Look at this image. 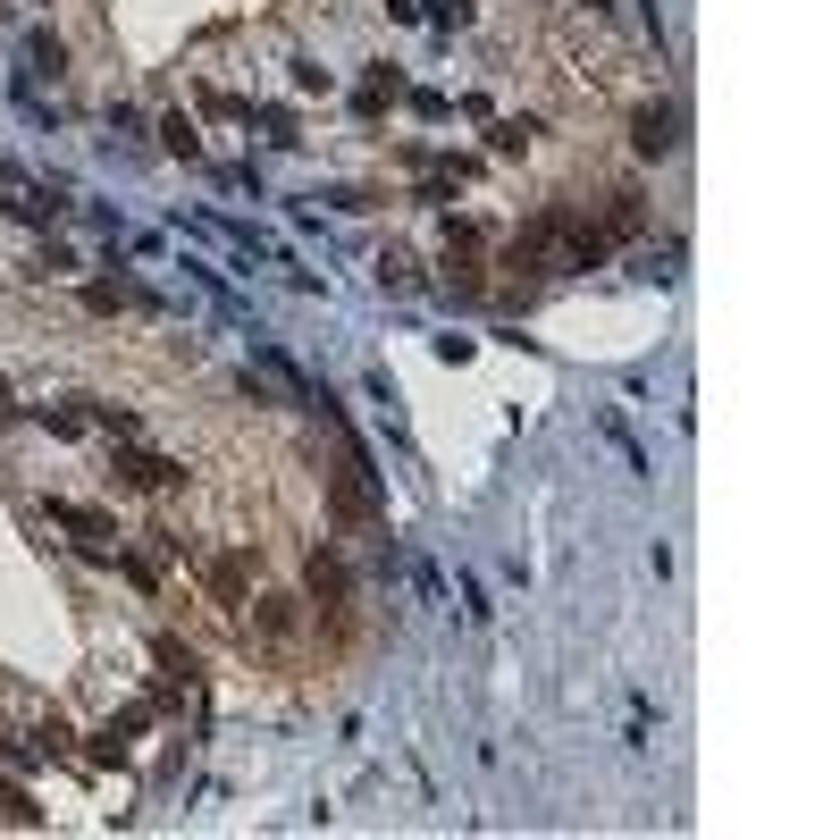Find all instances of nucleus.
<instances>
[{"label": "nucleus", "instance_id": "1", "mask_svg": "<svg viewBox=\"0 0 840 840\" xmlns=\"http://www.w3.org/2000/svg\"><path fill=\"white\" fill-rule=\"evenodd\" d=\"M631 143H639L647 161H664V152L680 143V110H673V101H647L639 118H631Z\"/></svg>", "mask_w": 840, "mask_h": 840}, {"label": "nucleus", "instance_id": "2", "mask_svg": "<svg viewBox=\"0 0 840 840\" xmlns=\"http://www.w3.org/2000/svg\"><path fill=\"white\" fill-rule=\"evenodd\" d=\"M118 480L127 487H186V462H168V454H118Z\"/></svg>", "mask_w": 840, "mask_h": 840}, {"label": "nucleus", "instance_id": "3", "mask_svg": "<svg viewBox=\"0 0 840 840\" xmlns=\"http://www.w3.org/2000/svg\"><path fill=\"white\" fill-rule=\"evenodd\" d=\"M143 723H152V714H143V707L110 714V723H101V731H93V756H101V765H118V756H127V740H135V731H143Z\"/></svg>", "mask_w": 840, "mask_h": 840}, {"label": "nucleus", "instance_id": "4", "mask_svg": "<svg viewBox=\"0 0 840 840\" xmlns=\"http://www.w3.org/2000/svg\"><path fill=\"white\" fill-rule=\"evenodd\" d=\"M26 67H34V76H60V67H67V42H60V34H26Z\"/></svg>", "mask_w": 840, "mask_h": 840}, {"label": "nucleus", "instance_id": "5", "mask_svg": "<svg viewBox=\"0 0 840 840\" xmlns=\"http://www.w3.org/2000/svg\"><path fill=\"white\" fill-rule=\"evenodd\" d=\"M161 143L177 152V161H202V135H194V118H161Z\"/></svg>", "mask_w": 840, "mask_h": 840}, {"label": "nucleus", "instance_id": "6", "mask_svg": "<svg viewBox=\"0 0 840 840\" xmlns=\"http://www.w3.org/2000/svg\"><path fill=\"white\" fill-rule=\"evenodd\" d=\"M530 143H538V118H505L496 127V152H530Z\"/></svg>", "mask_w": 840, "mask_h": 840}, {"label": "nucleus", "instance_id": "7", "mask_svg": "<svg viewBox=\"0 0 840 840\" xmlns=\"http://www.w3.org/2000/svg\"><path fill=\"white\" fill-rule=\"evenodd\" d=\"M260 631H269V639L294 631V597H260Z\"/></svg>", "mask_w": 840, "mask_h": 840}, {"label": "nucleus", "instance_id": "8", "mask_svg": "<svg viewBox=\"0 0 840 840\" xmlns=\"http://www.w3.org/2000/svg\"><path fill=\"white\" fill-rule=\"evenodd\" d=\"M379 101H395V76L379 67V76H361V110H379Z\"/></svg>", "mask_w": 840, "mask_h": 840}, {"label": "nucleus", "instance_id": "9", "mask_svg": "<svg viewBox=\"0 0 840 840\" xmlns=\"http://www.w3.org/2000/svg\"><path fill=\"white\" fill-rule=\"evenodd\" d=\"M85 303L93 311H118V303H135V287H85Z\"/></svg>", "mask_w": 840, "mask_h": 840}, {"label": "nucleus", "instance_id": "10", "mask_svg": "<svg viewBox=\"0 0 840 840\" xmlns=\"http://www.w3.org/2000/svg\"><path fill=\"white\" fill-rule=\"evenodd\" d=\"M429 17L437 26H471V0H429Z\"/></svg>", "mask_w": 840, "mask_h": 840}, {"label": "nucleus", "instance_id": "11", "mask_svg": "<svg viewBox=\"0 0 840 840\" xmlns=\"http://www.w3.org/2000/svg\"><path fill=\"white\" fill-rule=\"evenodd\" d=\"M42 9H51V0H42Z\"/></svg>", "mask_w": 840, "mask_h": 840}]
</instances>
